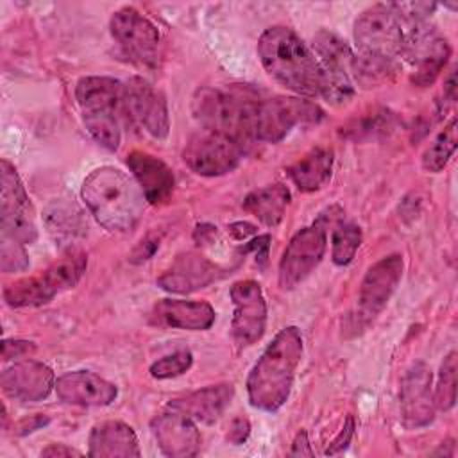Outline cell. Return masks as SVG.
<instances>
[{
	"mask_svg": "<svg viewBox=\"0 0 458 458\" xmlns=\"http://www.w3.org/2000/svg\"><path fill=\"white\" fill-rule=\"evenodd\" d=\"M81 195L95 220L113 233L132 231L147 200L132 175L109 165L95 168L84 179Z\"/></svg>",
	"mask_w": 458,
	"mask_h": 458,
	"instance_id": "7a4b0ae2",
	"label": "cell"
},
{
	"mask_svg": "<svg viewBox=\"0 0 458 458\" xmlns=\"http://www.w3.org/2000/svg\"><path fill=\"white\" fill-rule=\"evenodd\" d=\"M243 157V147L224 136L202 129L191 136L182 150V159L191 172L202 177H218L233 172Z\"/></svg>",
	"mask_w": 458,
	"mask_h": 458,
	"instance_id": "4fadbf2b",
	"label": "cell"
},
{
	"mask_svg": "<svg viewBox=\"0 0 458 458\" xmlns=\"http://www.w3.org/2000/svg\"><path fill=\"white\" fill-rule=\"evenodd\" d=\"M313 50L322 70L320 97L333 106L347 104L354 95L351 81L352 52L349 45L336 34L320 30L313 36Z\"/></svg>",
	"mask_w": 458,
	"mask_h": 458,
	"instance_id": "8fae6325",
	"label": "cell"
},
{
	"mask_svg": "<svg viewBox=\"0 0 458 458\" xmlns=\"http://www.w3.org/2000/svg\"><path fill=\"white\" fill-rule=\"evenodd\" d=\"M220 276L216 263L209 261L199 252H186L174 259V263L157 277V284L174 293H191L206 288Z\"/></svg>",
	"mask_w": 458,
	"mask_h": 458,
	"instance_id": "44dd1931",
	"label": "cell"
},
{
	"mask_svg": "<svg viewBox=\"0 0 458 458\" xmlns=\"http://www.w3.org/2000/svg\"><path fill=\"white\" fill-rule=\"evenodd\" d=\"M0 238L30 245L38 238L34 209L16 168L2 159L0 163Z\"/></svg>",
	"mask_w": 458,
	"mask_h": 458,
	"instance_id": "9c48e42d",
	"label": "cell"
},
{
	"mask_svg": "<svg viewBox=\"0 0 458 458\" xmlns=\"http://www.w3.org/2000/svg\"><path fill=\"white\" fill-rule=\"evenodd\" d=\"M127 166L150 204H163L174 191V174L159 157L132 150L127 154Z\"/></svg>",
	"mask_w": 458,
	"mask_h": 458,
	"instance_id": "603a6c76",
	"label": "cell"
},
{
	"mask_svg": "<svg viewBox=\"0 0 458 458\" xmlns=\"http://www.w3.org/2000/svg\"><path fill=\"white\" fill-rule=\"evenodd\" d=\"M397 70V63L383 57H374V55H352L351 63V73H354L356 81L365 86H376L385 81H388Z\"/></svg>",
	"mask_w": 458,
	"mask_h": 458,
	"instance_id": "f1b7e54d",
	"label": "cell"
},
{
	"mask_svg": "<svg viewBox=\"0 0 458 458\" xmlns=\"http://www.w3.org/2000/svg\"><path fill=\"white\" fill-rule=\"evenodd\" d=\"M403 270L404 261L401 254L385 256L369 267L358 292V315L361 320L369 322L381 313L399 286Z\"/></svg>",
	"mask_w": 458,
	"mask_h": 458,
	"instance_id": "2e32d148",
	"label": "cell"
},
{
	"mask_svg": "<svg viewBox=\"0 0 458 458\" xmlns=\"http://www.w3.org/2000/svg\"><path fill=\"white\" fill-rule=\"evenodd\" d=\"M29 258L25 252V245L0 238V267L4 272H18L27 268Z\"/></svg>",
	"mask_w": 458,
	"mask_h": 458,
	"instance_id": "d6a6232c",
	"label": "cell"
},
{
	"mask_svg": "<svg viewBox=\"0 0 458 458\" xmlns=\"http://www.w3.org/2000/svg\"><path fill=\"white\" fill-rule=\"evenodd\" d=\"M123 116L156 140L168 136L170 118L166 100L143 77H131L123 84Z\"/></svg>",
	"mask_w": 458,
	"mask_h": 458,
	"instance_id": "5bb4252c",
	"label": "cell"
},
{
	"mask_svg": "<svg viewBox=\"0 0 458 458\" xmlns=\"http://www.w3.org/2000/svg\"><path fill=\"white\" fill-rule=\"evenodd\" d=\"M36 349V345L32 342H25V340H4L2 342V358L4 360H11V358H21L27 356L29 352H32Z\"/></svg>",
	"mask_w": 458,
	"mask_h": 458,
	"instance_id": "e575fe53",
	"label": "cell"
},
{
	"mask_svg": "<svg viewBox=\"0 0 458 458\" xmlns=\"http://www.w3.org/2000/svg\"><path fill=\"white\" fill-rule=\"evenodd\" d=\"M233 394H234V388L231 383L209 385V386L199 388L195 392L184 394L181 397L170 399L168 406L188 415L195 422L211 424L229 406Z\"/></svg>",
	"mask_w": 458,
	"mask_h": 458,
	"instance_id": "cb8c5ba5",
	"label": "cell"
},
{
	"mask_svg": "<svg viewBox=\"0 0 458 458\" xmlns=\"http://www.w3.org/2000/svg\"><path fill=\"white\" fill-rule=\"evenodd\" d=\"M82 453L66 445V444H50L41 451V456H50V458H61V456H81Z\"/></svg>",
	"mask_w": 458,
	"mask_h": 458,
	"instance_id": "74e56055",
	"label": "cell"
},
{
	"mask_svg": "<svg viewBox=\"0 0 458 458\" xmlns=\"http://www.w3.org/2000/svg\"><path fill=\"white\" fill-rule=\"evenodd\" d=\"M322 109L301 97H274L259 100L254 118V141L277 143L299 123H317Z\"/></svg>",
	"mask_w": 458,
	"mask_h": 458,
	"instance_id": "30bf717a",
	"label": "cell"
},
{
	"mask_svg": "<svg viewBox=\"0 0 458 458\" xmlns=\"http://www.w3.org/2000/svg\"><path fill=\"white\" fill-rule=\"evenodd\" d=\"M154 438L163 454L172 458L195 456L200 449V433L195 420L188 415L166 406L150 422Z\"/></svg>",
	"mask_w": 458,
	"mask_h": 458,
	"instance_id": "ac0fdd59",
	"label": "cell"
},
{
	"mask_svg": "<svg viewBox=\"0 0 458 458\" xmlns=\"http://www.w3.org/2000/svg\"><path fill=\"white\" fill-rule=\"evenodd\" d=\"M259 98L249 88H206L193 100V113L204 129L220 132L242 147L254 141Z\"/></svg>",
	"mask_w": 458,
	"mask_h": 458,
	"instance_id": "277c9868",
	"label": "cell"
},
{
	"mask_svg": "<svg viewBox=\"0 0 458 458\" xmlns=\"http://www.w3.org/2000/svg\"><path fill=\"white\" fill-rule=\"evenodd\" d=\"M360 54L395 61L403 50V23L392 4H376L354 21Z\"/></svg>",
	"mask_w": 458,
	"mask_h": 458,
	"instance_id": "ba28073f",
	"label": "cell"
},
{
	"mask_svg": "<svg viewBox=\"0 0 458 458\" xmlns=\"http://www.w3.org/2000/svg\"><path fill=\"white\" fill-rule=\"evenodd\" d=\"M88 268V254L70 249L57 261L36 276L21 277L4 288V299L11 308H32L52 301L57 293L73 288Z\"/></svg>",
	"mask_w": 458,
	"mask_h": 458,
	"instance_id": "8992f818",
	"label": "cell"
},
{
	"mask_svg": "<svg viewBox=\"0 0 458 458\" xmlns=\"http://www.w3.org/2000/svg\"><path fill=\"white\" fill-rule=\"evenodd\" d=\"M333 172V150L315 147L288 168V177L304 193L320 190Z\"/></svg>",
	"mask_w": 458,
	"mask_h": 458,
	"instance_id": "484cf974",
	"label": "cell"
},
{
	"mask_svg": "<svg viewBox=\"0 0 458 458\" xmlns=\"http://www.w3.org/2000/svg\"><path fill=\"white\" fill-rule=\"evenodd\" d=\"M0 386L5 395L18 401H41L55 388L54 370L43 361L25 360L7 367L0 376Z\"/></svg>",
	"mask_w": 458,
	"mask_h": 458,
	"instance_id": "d6986e66",
	"label": "cell"
},
{
	"mask_svg": "<svg viewBox=\"0 0 458 458\" xmlns=\"http://www.w3.org/2000/svg\"><path fill=\"white\" fill-rule=\"evenodd\" d=\"M75 222H79V216H73V213H70L68 208H55L54 211L48 213V227L50 233H57V234H73V229H77Z\"/></svg>",
	"mask_w": 458,
	"mask_h": 458,
	"instance_id": "836d02e7",
	"label": "cell"
},
{
	"mask_svg": "<svg viewBox=\"0 0 458 458\" xmlns=\"http://www.w3.org/2000/svg\"><path fill=\"white\" fill-rule=\"evenodd\" d=\"M233 320L231 331L238 347H250L267 329V301L254 279H242L231 286Z\"/></svg>",
	"mask_w": 458,
	"mask_h": 458,
	"instance_id": "9a60e30c",
	"label": "cell"
},
{
	"mask_svg": "<svg viewBox=\"0 0 458 458\" xmlns=\"http://www.w3.org/2000/svg\"><path fill=\"white\" fill-rule=\"evenodd\" d=\"M433 399H435V408L442 411L451 410L456 403V352L454 351H451L440 365Z\"/></svg>",
	"mask_w": 458,
	"mask_h": 458,
	"instance_id": "4dcf8cb0",
	"label": "cell"
},
{
	"mask_svg": "<svg viewBox=\"0 0 458 458\" xmlns=\"http://www.w3.org/2000/svg\"><path fill=\"white\" fill-rule=\"evenodd\" d=\"M456 116H453L447 125L437 134V138L428 145V148L422 154V168L426 172L437 174L444 170V166L449 163L451 156L456 150Z\"/></svg>",
	"mask_w": 458,
	"mask_h": 458,
	"instance_id": "83f0119b",
	"label": "cell"
},
{
	"mask_svg": "<svg viewBox=\"0 0 458 458\" xmlns=\"http://www.w3.org/2000/svg\"><path fill=\"white\" fill-rule=\"evenodd\" d=\"M444 97L449 100V102H454L456 100V72L451 70L449 75L445 77L444 81Z\"/></svg>",
	"mask_w": 458,
	"mask_h": 458,
	"instance_id": "ab89813d",
	"label": "cell"
},
{
	"mask_svg": "<svg viewBox=\"0 0 458 458\" xmlns=\"http://www.w3.org/2000/svg\"><path fill=\"white\" fill-rule=\"evenodd\" d=\"M88 444V454L97 458H129L141 454L134 429L122 420H104L95 424Z\"/></svg>",
	"mask_w": 458,
	"mask_h": 458,
	"instance_id": "d4e9b609",
	"label": "cell"
},
{
	"mask_svg": "<svg viewBox=\"0 0 458 458\" xmlns=\"http://www.w3.org/2000/svg\"><path fill=\"white\" fill-rule=\"evenodd\" d=\"M258 55L267 73L299 97H318L322 70L311 48L288 27H270L258 41Z\"/></svg>",
	"mask_w": 458,
	"mask_h": 458,
	"instance_id": "3957f363",
	"label": "cell"
},
{
	"mask_svg": "<svg viewBox=\"0 0 458 458\" xmlns=\"http://www.w3.org/2000/svg\"><path fill=\"white\" fill-rule=\"evenodd\" d=\"M290 456H313V451L310 447V442H308V435L306 431H299L293 444H292V449H290Z\"/></svg>",
	"mask_w": 458,
	"mask_h": 458,
	"instance_id": "f35d334b",
	"label": "cell"
},
{
	"mask_svg": "<svg viewBox=\"0 0 458 458\" xmlns=\"http://www.w3.org/2000/svg\"><path fill=\"white\" fill-rule=\"evenodd\" d=\"M301 358V331L295 326L283 327L249 372L247 395L250 404L263 411H277L290 397Z\"/></svg>",
	"mask_w": 458,
	"mask_h": 458,
	"instance_id": "6da1fadb",
	"label": "cell"
},
{
	"mask_svg": "<svg viewBox=\"0 0 458 458\" xmlns=\"http://www.w3.org/2000/svg\"><path fill=\"white\" fill-rule=\"evenodd\" d=\"M290 190L284 184H268L250 191L243 199V209L267 227H276L284 218L290 204Z\"/></svg>",
	"mask_w": 458,
	"mask_h": 458,
	"instance_id": "4316f807",
	"label": "cell"
},
{
	"mask_svg": "<svg viewBox=\"0 0 458 458\" xmlns=\"http://www.w3.org/2000/svg\"><path fill=\"white\" fill-rule=\"evenodd\" d=\"M55 394L66 404L98 408L111 404L118 395V388L93 372L72 370L55 379Z\"/></svg>",
	"mask_w": 458,
	"mask_h": 458,
	"instance_id": "ffe728a7",
	"label": "cell"
},
{
	"mask_svg": "<svg viewBox=\"0 0 458 458\" xmlns=\"http://www.w3.org/2000/svg\"><path fill=\"white\" fill-rule=\"evenodd\" d=\"M361 245V229L352 222L338 224L331 234V258L338 267L349 265Z\"/></svg>",
	"mask_w": 458,
	"mask_h": 458,
	"instance_id": "f546056e",
	"label": "cell"
},
{
	"mask_svg": "<svg viewBox=\"0 0 458 458\" xmlns=\"http://www.w3.org/2000/svg\"><path fill=\"white\" fill-rule=\"evenodd\" d=\"M75 98L93 140L109 150H116L122 141L123 84L113 77H82L75 86Z\"/></svg>",
	"mask_w": 458,
	"mask_h": 458,
	"instance_id": "5b68a950",
	"label": "cell"
},
{
	"mask_svg": "<svg viewBox=\"0 0 458 458\" xmlns=\"http://www.w3.org/2000/svg\"><path fill=\"white\" fill-rule=\"evenodd\" d=\"M191 363H193V354L188 349H181V351H175V352L166 354V356L159 358L157 361H154L150 365V376L154 379L177 377V376L188 372Z\"/></svg>",
	"mask_w": 458,
	"mask_h": 458,
	"instance_id": "1f68e13d",
	"label": "cell"
},
{
	"mask_svg": "<svg viewBox=\"0 0 458 458\" xmlns=\"http://www.w3.org/2000/svg\"><path fill=\"white\" fill-rule=\"evenodd\" d=\"M327 209L308 227L297 231L286 245L279 261V284L284 290L302 283L322 261L327 247Z\"/></svg>",
	"mask_w": 458,
	"mask_h": 458,
	"instance_id": "52a82bcc",
	"label": "cell"
},
{
	"mask_svg": "<svg viewBox=\"0 0 458 458\" xmlns=\"http://www.w3.org/2000/svg\"><path fill=\"white\" fill-rule=\"evenodd\" d=\"M215 317L209 302L188 299H161L150 311L154 324L184 331H206L215 324Z\"/></svg>",
	"mask_w": 458,
	"mask_h": 458,
	"instance_id": "7402d4cb",
	"label": "cell"
},
{
	"mask_svg": "<svg viewBox=\"0 0 458 458\" xmlns=\"http://www.w3.org/2000/svg\"><path fill=\"white\" fill-rule=\"evenodd\" d=\"M352 431H354V420H352V417H347L345 426L342 428L340 435L331 442V445L327 447L326 454H335V453H340L342 449H345L349 440H351V437H352Z\"/></svg>",
	"mask_w": 458,
	"mask_h": 458,
	"instance_id": "d590c367",
	"label": "cell"
},
{
	"mask_svg": "<svg viewBox=\"0 0 458 458\" xmlns=\"http://www.w3.org/2000/svg\"><path fill=\"white\" fill-rule=\"evenodd\" d=\"M111 36L122 52L141 68H156L161 36L157 27L134 7H122L109 21Z\"/></svg>",
	"mask_w": 458,
	"mask_h": 458,
	"instance_id": "7c38bea8",
	"label": "cell"
},
{
	"mask_svg": "<svg viewBox=\"0 0 458 458\" xmlns=\"http://www.w3.org/2000/svg\"><path fill=\"white\" fill-rule=\"evenodd\" d=\"M250 433V424L247 419H234L231 428H229V433H227V438L233 442V444H243L247 440Z\"/></svg>",
	"mask_w": 458,
	"mask_h": 458,
	"instance_id": "8d00e7d4",
	"label": "cell"
},
{
	"mask_svg": "<svg viewBox=\"0 0 458 458\" xmlns=\"http://www.w3.org/2000/svg\"><path fill=\"white\" fill-rule=\"evenodd\" d=\"M431 370L426 363H413L401 381V415L408 428H422L435 419V399L431 390Z\"/></svg>",
	"mask_w": 458,
	"mask_h": 458,
	"instance_id": "e0dca14e",
	"label": "cell"
}]
</instances>
